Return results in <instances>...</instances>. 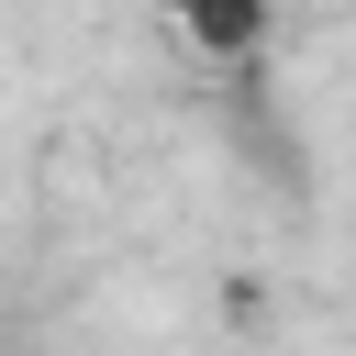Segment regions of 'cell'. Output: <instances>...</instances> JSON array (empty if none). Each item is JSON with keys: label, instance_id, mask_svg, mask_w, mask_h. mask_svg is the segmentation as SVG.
I'll use <instances>...</instances> for the list:
<instances>
[{"label": "cell", "instance_id": "cell-1", "mask_svg": "<svg viewBox=\"0 0 356 356\" xmlns=\"http://www.w3.org/2000/svg\"><path fill=\"white\" fill-rule=\"evenodd\" d=\"M167 22H178V44H200L211 67H245V56H267L278 0H167Z\"/></svg>", "mask_w": 356, "mask_h": 356}]
</instances>
